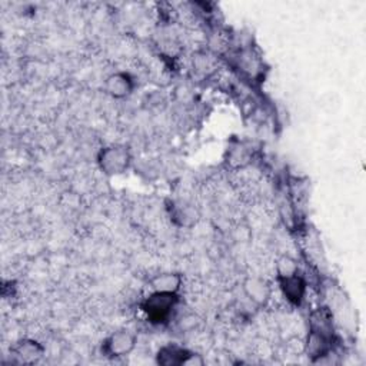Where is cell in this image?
Returning a JSON list of instances; mask_svg holds the SVG:
<instances>
[{"instance_id": "cell-1", "label": "cell", "mask_w": 366, "mask_h": 366, "mask_svg": "<svg viewBox=\"0 0 366 366\" xmlns=\"http://www.w3.org/2000/svg\"><path fill=\"white\" fill-rule=\"evenodd\" d=\"M97 166L106 176L125 173L132 163V154L125 145H110L99 151Z\"/></svg>"}, {"instance_id": "cell-2", "label": "cell", "mask_w": 366, "mask_h": 366, "mask_svg": "<svg viewBox=\"0 0 366 366\" xmlns=\"http://www.w3.org/2000/svg\"><path fill=\"white\" fill-rule=\"evenodd\" d=\"M179 302V294L151 292L142 303V311L152 323H163Z\"/></svg>"}, {"instance_id": "cell-3", "label": "cell", "mask_w": 366, "mask_h": 366, "mask_svg": "<svg viewBox=\"0 0 366 366\" xmlns=\"http://www.w3.org/2000/svg\"><path fill=\"white\" fill-rule=\"evenodd\" d=\"M138 345V336L128 330L120 329L110 333L102 345V353L110 359H120L131 355Z\"/></svg>"}, {"instance_id": "cell-4", "label": "cell", "mask_w": 366, "mask_h": 366, "mask_svg": "<svg viewBox=\"0 0 366 366\" xmlns=\"http://www.w3.org/2000/svg\"><path fill=\"white\" fill-rule=\"evenodd\" d=\"M242 291L245 296L258 308H267L272 298L271 284L261 276H248L242 282Z\"/></svg>"}, {"instance_id": "cell-5", "label": "cell", "mask_w": 366, "mask_h": 366, "mask_svg": "<svg viewBox=\"0 0 366 366\" xmlns=\"http://www.w3.org/2000/svg\"><path fill=\"white\" fill-rule=\"evenodd\" d=\"M135 79L128 72H114L103 82L104 93L113 99L129 97L135 90Z\"/></svg>"}, {"instance_id": "cell-6", "label": "cell", "mask_w": 366, "mask_h": 366, "mask_svg": "<svg viewBox=\"0 0 366 366\" xmlns=\"http://www.w3.org/2000/svg\"><path fill=\"white\" fill-rule=\"evenodd\" d=\"M279 284V289L285 299L295 305L299 306L306 295V282L305 279L298 274L291 278H284V279H276Z\"/></svg>"}, {"instance_id": "cell-7", "label": "cell", "mask_w": 366, "mask_h": 366, "mask_svg": "<svg viewBox=\"0 0 366 366\" xmlns=\"http://www.w3.org/2000/svg\"><path fill=\"white\" fill-rule=\"evenodd\" d=\"M330 342H332V335L311 329L305 343V350L311 357V360L316 362V360H321L323 356H326L332 346Z\"/></svg>"}, {"instance_id": "cell-8", "label": "cell", "mask_w": 366, "mask_h": 366, "mask_svg": "<svg viewBox=\"0 0 366 366\" xmlns=\"http://www.w3.org/2000/svg\"><path fill=\"white\" fill-rule=\"evenodd\" d=\"M192 352L176 343H169L158 350L156 362L162 366H183Z\"/></svg>"}, {"instance_id": "cell-9", "label": "cell", "mask_w": 366, "mask_h": 366, "mask_svg": "<svg viewBox=\"0 0 366 366\" xmlns=\"http://www.w3.org/2000/svg\"><path fill=\"white\" fill-rule=\"evenodd\" d=\"M12 353L23 363H35L45 355V348L33 339H22L14 348Z\"/></svg>"}, {"instance_id": "cell-10", "label": "cell", "mask_w": 366, "mask_h": 366, "mask_svg": "<svg viewBox=\"0 0 366 366\" xmlns=\"http://www.w3.org/2000/svg\"><path fill=\"white\" fill-rule=\"evenodd\" d=\"M183 279L179 274L175 272H163L155 275L149 281L151 292H162V294H179L182 288Z\"/></svg>"}, {"instance_id": "cell-11", "label": "cell", "mask_w": 366, "mask_h": 366, "mask_svg": "<svg viewBox=\"0 0 366 366\" xmlns=\"http://www.w3.org/2000/svg\"><path fill=\"white\" fill-rule=\"evenodd\" d=\"M275 269H276V279L291 278L299 274V264L291 255H282L278 258L275 264Z\"/></svg>"}, {"instance_id": "cell-12", "label": "cell", "mask_w": 366, "mask_h": 366, "mask_svg": "<svg viewBox=\"0 0 366 366\" xmlns=\"http://www.w3.org/2000/svg\"><path fill=\"white\" fill-rule=\"evenodd\" d=\"M172 217L181 226H185V227L193 226L198 220L196 210L192 206H188V205H175L173 210H172Z\"/></svg>"}, {"instance_id": "cell-13", "label": "cell", "mask_w": 366, "mask_h": 366, "mask_svg": "<svg viewBox=\"0 0 366 366\" xmlns=\"http://www.w3.org/2000/svg\"><path fill=\"white\" fill-rule=\"evenodd\" d=\"M185 365H186V366H203V365H205V359L202 357V355H198V353L192 352V353L189 355V357L186 359Z\"/></svg>"}]
</instances>
